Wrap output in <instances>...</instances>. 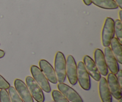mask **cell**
Instances as JSON below:
<instances>
[{
	"mask_svg": "<svg viewBox=\"0 0 122 102\" xmlns=\"http://www.w3.org/2000/svg\"><path fill=\"white\" fill-rule=\"evenodd\" d=\"M94 62L100 74L104 76H107L108 73V68L106 64L103 51L100 49L97 48L94 51Z\"/></svg>",
	"mask_w": 122,
	"mask_h": 102,
	"instance_id": "cell-13",
	"label": "cell"
},
{
	"mask_svg": "<svg viewBox=\"0 0 122 102\" xmlns=\"http://www.w3.org/2000/svg\"><path fill=\"white\" fill-rule=\"evenodd\" d=\"M92 3L97 7L107 10H114L119 7L114 0H92Z\"/></svg>",
	"mask_w": 122,
	"mask_h": 102,
	"instance_id": "cell-16",
	"label": "cell"
},
{
	"mask_svg": "<svg viewBox=\"0 0 122 102\" xmlns=\"http://www.w3.org/2000/svg\"><path fill=\"white\" fill-rule=\"evenodd\" d=\"M0 45H1V44H0Z\"/></svg>",
	"mask_w": 122,
	"mask_h": 102,
	"instance_id": "cell-28",
	"label": "cell"
},
{
	"mask_svg": "<svg viewBox=\"0 0 122 102\" xmlns=\"http://www.w3.org/2000/svg\"><path fill=\"white\" fill-rule=\"evenodd\" d=\"M114 35V20L111 17H107L104 21L101 33L102 44L104 47L110 46Z\"/></svg>",
	"mask_w": 122,
	"mask_h": 102,
	"instance_id": "cell-2",
	"label": "cell"
},
{
	"mask_svg": "<svg viewBox=\"0 0 122 102\" xmlns=\"http://www.w3.org/2000/svg\"><path fill=\"white\" fill-rule=\"evenodd\" d=\"M82 1L86 5L89 6L92 4V0H82Z\"/></svg>",
	"mask_w": 122,
	"mask_h": 102,
	"instance_id": "cell-24",
	"label": "cell"
},
{
	"mask_svg": "<svg viewBox=\"0 0 122 102\" xmlns=\"http://www.w3.org/2000/svg\"><path fill=\"white\" fill-rule=\"evenodd\" d=\"M114 32L116 35L118 40L122 43V23L119 19L114 21Z\"/></svg>",
	"mask_w": 122,
	"mask_h": 102,
	"instance_id": "cell-18",
	"label": "cell"
},
{
	"mask_svg": "<svg viewBox=\"0 0 122 102\" xmlns=\"http://www.w3.org/2000/svg\"><path fill=\"white\" fill-rule=\"evenodd\" d=\"M14 88L23 102H34L26 84L19 79H15L14 82Z\"/></svg>",
	"mask_w": 122,
	"mask_h": 102,
	"instance_id": "cell-9",
	"label": "cell"
},
{
	"mask_svg": "<svg viewBox=\"0 0 122 102\" xmlns=\"http://www.w3.org/2000/svg\"><path fill=\"white\" fill-rule=\"evenodd\" d=\"M0 102H11L7 90H0Z\"/></svg>",
	"mask_w": 122,
	"mask_h": 102,
	"instance_id": "cell-20",
	"label": "cell"
},
{
	"mask_svg": "<svg viewBox=\"0 0 122 102\" xmlns=\"http://www.w3.org/2000/svg\"><path fill=\"white\" fill-rule=\"evenodd\" d=\"M60 91L69 101L71 102H83V99L76 91L64 83H59L57 86Z\"/></svg>",
	"mask_w": 122,
	"mask_h": 102,
	"instance_id": "cell-8",
	"label": "cell"
},
{
	"mask_svg": "<svg viewBox=\"0 0 122 102\" xmlns=\"http://www.w3.org/2000/svg\"><path fill=\"white\" fill-rule=\"evenodd\" d=\"M26 86L32 95V97L37 102H44L45 100L43 90L40 86L36 82L32 76H26Z\"/></svg>",
	"mask_w": 122,
	"mask_h": 102,
	"instance_id": "cell-4",
	"label": "cell"
},
{
	"mask_svg": "<svg viewBox=\"0 0 122 102\" xmlns=\"http://www.w3.org/2000/svg\"><path fill=\"white\" fill-rule=\"evenodd\" d=\"M111 50L115 56L118 63L122 64V43L117 38H113L110 43Z\"/></svg>",
	"mask_w": 122,
	"mask_h": 102,
	"instance_id": "cell-15",
	"label": "cell"
},
{
	"mask_svg": "<svg viewBox=\"0 0 122 102\" xmlns=\"http://www.w3.org/2000/svg\"><path fill=\"white\" fill-rule=\"evenodd\" d=\"M115 2L117 4L118 7L122 9V0H115Z\"/></svg>",
	"mask_w": 122,
	"mask_h": 102,
	"instance_id": "cell-23",
	"label": "cell"
},
{
	"mask_svg": "<svg viewBox=\"0 0 122 102\" xmlns=\"http://www.w3.org/2000/svg\"><path fill=\"white\" fill-rule=\"evenodd\" d=\"M8 92L11 102H23L14 87L10 86L8 89Z\"/></svg>",
	"mask_w": 122,
	"mask_h": 102,
	"instance_id": "cell-17",
	"label": "cell"
},
{
	"mask_svg": "<svg viewBox=\"0 0 122 102\" xmlns=\"http://www.w3.org/2000/svg\"><path fill=\"white\" fill-rule=\"evenodd\" d=\"M104 54L107 68L110 70L111 73L114 75H117L119 70H120L119 63L114 55L113 54L111 48H110L109 47H105Z\"/></svg>",
	"mask_w": 122,
	"mask_h": 102,
	"instance_id": "cell-10",
	"label": "cell"
},
{
	"mask_svg": "<svg viewBox=\"0 0 122 102\" xmlns=\"http://www.w3.org/2000/svg\"><path fill=\"white\" fill-rule=\"evenodd\" d=\"M54 69L58 82L63 83L66 78V59L61 51H58L55 56Z\"/></svg>",
	"mask_w": 122,
	"mask_h": 102,
	"instance_id": "cell-1",
	"label": "cell"
},
{
	"mask_svg": "<svg viewBox=\"0 0 122 102\" xmlns=\"http://www.w3.org/2000/svg\"><path fill=\"white\" fill-rule=\"evenodd\" d=\"M77 81L80 86L84 90L88 91L91 89V79L89 73L87 71L83 62H79L77 65Z\"/></svg>",
	"mask_w": 122,
	"mask_h": 102,
	"instance_id": "cell-5",
	"label": "cell"
},
{
	"mask_svg": "<svg viewBox=\"0 0 122 102\" xmlns=\"http://www.w3.org/2000/svg\"><path fill=\"white\" fill-rule=\"evenodd\" d=\"M119 14V18H120V19H119V20H120V21H122V10H120Z\"/></svg>",
	"mask_w": 122,
	"mask_h": 102,
	"instance_id": "cell-26",
	"label": "cell"
},
{
	"mask_svg": "<svg viewBox=\"0 0 122 102\" xmlns=\"http://www.w3.org/2000/svg\"><path fill=\"white\" fill-rule=\"evenodd\" d=\"M83 63L87 71L89 73V75L94 79L95 81L98 82L101 78V75L99 72L98 69L95 64L94 60L90 56H85L83 57Z\"/></svg>",
	"mask_w": 122,
	"mask_h": 102,
	"instance_id": "cell-12",
	"label": "cell"
},
{
	"mask_svg": "<svg viewBox=\"0 0 122 102\" xmlns=\"http://www.w3.org/2000/svg\"><path fill=\"white\" fill-rule=\"evenodd\" d=\"M99 94L102 102H112V96L110 93L107 80L101 77L99 81Z\"/></svg>",
	"mask_w": 122,
	"mask_h": 102,
	"instance_id": "cell-14",
	"label": "cell"
},
{
	"mask_svg": "<svg viewBox=\"0 0 122 102\" xmlns=\"http://www.w3.org/2000/svg\"><path fill=\"white\" fill-rule=\"evenodd\" d=\"M30 72L32 74V78L40 86L42 90L47 93H50L51 91V88L48 80H47L40 68L35 65H32L30 67Z\"/></svg>",
	"mask_w": 122,
	"mask_h": 102,
	"instance_id": "cell-3",
	"label": "cell"
},
{
	"mask_svg": "<svg viewBox=\"0 0 122 102\" xmlns=\"http://www.w3.org/2000/svg\"><path fill=\"white\" fill-rule=\"evenodd\" d=\"M119 102H122V99H119Z\"/></svg>",
	"mask_w": 122,
	"mask_h": 102,
	"instance_id": "cell-27",
	"label": "cell"
},
{
	"mask_svg": "<svg viewBox=\"0 0 122 102\" xmlns=\"http://www.w3.org/2000/svg\"><path fill=\"white\" fill-rule=\"evenodd\" d=\"M54 102H70L69 100L58 90H53L51 93Z\"/></svg>",
	"mask_w": 122,
	"mask_h": 102,
	"instance_id": "cell-19",
	"label": "cell"
},
{
	"mask_svg": "<svg viewBox=\"0 0 122 102\" xmlns=\"http://www.w3.org/2000/svg\"><path fill=\"white\" fill-rule=\"evenodd\" d=\"M117 78L118 81H119V84H120V86H122V70H119L117 74Z\"/></svg>",
	"mask_w": 122,
	"mask_h": 102,
	"instance_id": "cell-22",
	"label": "cell"
},
{
	"mask_svg": "<svg viewBox=\"0 0 122 102\" xmlns=\"http://www.w3.org/2000/svg\"><path fill=\"white\" fill-rule=\"evenodd\" d=\"M5 54V51H3V50H0V59L2 58V57H4Z\"/></svg>",
	"mask_w": 122,
	"mask_h": 102,
	"instance_id": "cell-25",
	"label": "cell"
},
{
	"mask_svg": "<svg viewBox=\"0 0 122 102\" xmlns=\"http://www.w3.org/2000/svg\"><path fill=\"white\" fill-rule=\"evenodd\" d=\"M39 64L40 69L44 73L48 81L54 84H57L58 82V81H57V76H56L54 69L53 68L52 66L48 61L44 59L41 60L39 62Z\"/></svg>",
	"mask_w": 122,
	"mask_h": 102,
	"instance_id": "cell-11",
	"label": "cell"
},
{
	"mask_svg": "<svg viewBox=\"0 0 122 102\" xmlns=\"http://www.w3.org/2000/svg\"><path fill=\"white\" fill-rule=\"evenodd\" d=\"M10 87V84L7 80L3 78V76L0 75V89L1 90H8Z\"/></svg>",
	"mask_w": 122,
	"mask_h": 102,
	"instance_id": "cell-21",
	"label": "cell"
},
{
	"mask_svg": "<svg viewBox=\"0 0 122 102\" xmlns=\"http://www.w3.org/2000/svg\"><path fill=\"white\" fill-rule=\"evenodd\" d=\"M66 76L70 84L75 86L77 82V68L73 56L69 55L66 60Z\"/></svg>",
	"mask_w": 122,
	"mask_h": 102,
	"instance_id": "cell-6",
	"label": "cell"
},
{
	"mask_svg": "<svg viewBox=\"0 0 122 102\" xmlns=\"http://www.w3.org/2000/svg\"><path fill=\"white\" fill-rule=\"evenodd\" d=\"M107 81L112 96L117 100L122 99V87L118 81L116 75L112 73L108 74Z\"/></svg>",
	"mask_w": 122,
	"mask_h": 102,
	"instance_id": "cell-7",
	"label": "cell"
}]
</instances>
